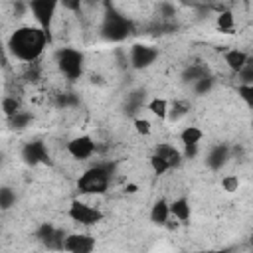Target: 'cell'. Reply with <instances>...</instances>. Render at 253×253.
<instances>
[{
    "instance_id": "obj_1",
    "label": "cell",
    "mask_w": 253,
    "mask_h": 253,
    "mask_svg": "<svg viewBox=\"0 0 253 253\" xmlns=\"http://www.w3.org/2000/svg\"><path fill=\"white\" fill-rule=\"evenodd\" d=\"M47 43H51V38H47V34L43 30H40L38 26H32V24L16 28L6 42L10 55L28 65L36 63L43 55Z\"/></svg>"
},
{
    "instance_id": "obj_2",
    "label": "cell",
    "mask_w": 253,
    "mask_h": 253,
    "mask_svg": "<svg viewBox=\"0 0 253 253\" xmlns=\"http://www.w3.org/2000/svg\"><path fill=\"white\" fill-rule=\"evenodd\" d=\"M109 184H111V168L105 164H95L87 168L75 182L79 194H87V196L105 194L109 190Z\"/></svg>"
},
{
    "instance_id": "obj_3",
    "label": "cell",
    "mask_w": 253,
    "mask_h": 253,
    "mask_svg": "<svg viewBox=\"0 0 253 253\" xmlns=\"http://www.w3.org/2000/svg\"><path fill=\"white\" fill-rule=\"evenodd\" d=\"M55 63H57V69L59 73L69 79V81H75L81 77L83 73V53L79 49H73V47H61L57 53H55Z\"/></svg>"
},
{
    "instance_id": "obj_4",
    "label": "cell",
    "mask_w": 253,
    "mask_h": 253,
    "mask_svg": "<svg viewBox=\"0 0 253 253\" xmlns=\"http://www.w3.org/2000/svg\"><path fill=\"white\" fill-rule=\"evenodd\" d=\"M59 4L53 0H32L28 4V10L32 12L36 26L40 30H43L47 34V38H51V28L55 22V12H57Z\"/></svg>"
},
{
    "instance_id": "obj_5",
    "label": "cell",
    "mask_w": 253,
    "mask_h": 253,
    "mask_svg": "<svg viewBox=\"0 0 253 253\" xmlns=\"http://www.w3.org/2000/svg\"><path fill=\"white\" fill-rule=\"evenodd\" d=\"M67 217L73 223H79L83 227H93L103 221V211L91 204H85L81 200H73L67 208Z\"/></svg>"
},
{
    "instance_id": "obj_6",
    "label": "cell",
    "mask_w": 253,
    "mask_h": 253,
    "mask_svg": "<svg viewBox=\"0 0 253 253\" xmlns=\"http://www.w3.org/2000/svg\"><path fill=\"white\" fill-rule=\"evenodd\" d=\"M101 32L107 40H113V42H121L125 40L130 32H132V24L126 16L123 14H117V12H111L105 16L103 20V26H101Z\"/></svg>"
},
{
    "instance_id": "obj_7",
    "label": "cell",
    "mask_w": 253,
    "mask_h": 253,
    "mask_svg": "<svg viewBox=\"0 0 253 253\" xmlns=\"http://www.w3.org/2000/svg\"><path fill=\"white\" fill-rule=\"evenodd\" d=\"M65 150L75 160H89L97 150V142L89 134H79V136H73L65 144Z\"/></svg>"
},
{
    "instance_id": "obj_8",
    "label": "cell",
    "mask_w": 253,
    "mask_h": 253,
    "mask_svg": "<svg viewBox=\"0 0 253 253\" xmlns=\"http://www.w3.org/2000/svg\"><path fill=\"white\" fill-rule=\"evenodd\" d=\"M95 237L89 233H67L63 239V251L65 253H93L95 251Z\"/></svg>"
},
{
    "instance_id": "obj_9",
    "label": "cell",
    "mask_w": 253,
    "mask_h": 253,
    "mask_svg": "<svg viewBox=\"0 0 253 253\" xmlns=\"http://www.w3.org/2000/svg\"><path fill=\"white\" fill-rule=\"evenodd\" d=\"M158 57V49L152 47V45H144V43H134L130 47V53H128V61L134 69H146L150 67Z\"/></svg>"
},
{
    "instance_id": "obj_10",
    "label": "cell",
    "mask_w": 253,
    "mask_h": 253,
    "mask_svg": "<svg viewBox=\"0 0 253 253\" xmlns=\"http://www.w3.org/2000/svg\"><path fill=\"white\" fill-rule=\"evenodd\" d=\"M38 239L51 251H63V239H65V233L49 223H43L40 229H38Z\"/></svg>"
},
{
    "instance_id": "obj_11",
    "label": "cell",
    "mask_w": 253,
    "mask_h": 253,
    "mask_svg": "<svg viewBox=\"0 0 253 253\" xmlns=\"http://www.w3.org/2000/svg\"><path fill=\"white\" fill-rule=\"evenodd\" d=\"M22 158L26 164H47L49 162V154H47V148L43 142L40 140H34V142H26L24 148H22Z\"/></svg>"
},
{
    "instance_id": "obj_12",
    "label": "cell",
    "mask_w": 253,
    "mask_h": 253,
    "mask_svg": "<svg viewBox=\"0 0 253 253\" xmlns=\"http://www.w3.org/2000/svg\"><path fill=\"white\" fill-rule=\"evenodd\" d=\"M154 154L156 156H160L164 162H166V166L172 170V168H178L180 164H182V160H184V154L174 146V144H168V142H158L156 146H154Z\"/></svg>"
},
{
    "instance_id": "obj_13",
    "label": "cell",
    "mask_w": 253,
    "mask_h": 253,
    "mask_svg": "<svg viewBox=\"0 0 253 253\" xmlns=\"http://www.w3.org/2000/svg\"><path fill=\"white\" fill-rule=\"evenodd\" d=\"M168 210H170V217L176 219L178 223H188L192 217V206L186 196H180L168 202Z\"/></svg>"
},
{
    "instance_id": "obj_14",
    "label": "cell",
    "mask_w": 253,
    "mask_h": 253,
    "mask_svg": "<svg viewBox=\"0 0 253 253\" xmlns=\"http://www.w3.org/2000/svg\"><path fill=\"white\" fill-rule=\"evenodd\" d=\"M223 61H225V65H227V69L233 73V75H237L249 61H251V55L247 53V51H243V49H237V47H233V49H227V51H223Z\"/></svg>"
},
{
    "instance_id": "obj_15",
    "label": "cell",
    "mask_w": 253,
    "mask_h": 253,
    "mask_svg": "<svg viewBox=\"0 0 253 253\" xmlns=\"http://www.w3.org/2000/svg\"><path fill=\"white\" fill-rule=\"evenodd\" d=\"M170 219L172 217H170V210H168V200L158 198L150 208V221L154 225H166Z\"/></svg>"
},
{
    "instance_id": "obj_16",
    "label": "cell",
    "mask_w": 253,
    "mask_h": 253,
    "mask_svg": "<svg viewBox=\"0 0 253 253\" xmlns=\"http://www.w3.org/2000/svg\"><path fill=\"white\" fill-rule=\"evenodd\" d=\"M229 158V148L223 146V144H217L213 148H210L208 156H206V164L211 168V170H219Z\"/></svg>"
},
{
    "instance_id": "obj_17",
    "label": "cell",
    "mask_w": 253,
    "mask_h": 253,
    "mask_svg": "<svg viewBox=\"0 0 253 253\" xmlns=\"http://www.w3.org/2000/svg\"><path fill=\"white\" fill-rule=\"evenodd\" d=\"M180 142L186 146V148H194V146H198L200 142H202V138H204V130L200 128V126H194V125H190V126H184L182 130H180Z\"/></svg>"
},
{
    "instance_id": "obj_18",
    "label": "cell",
    "mask_w": 253,
    "mask_h": 253,
    "mask_svg": "<svg viewBox=\"0 0 253 253\" xmlns=\"http://www.w3.org/2000/svg\"><path fill=\"white\" fill-rule=\"evenodd\" d=\"M215 28L221 32V34H233L235 30V16L231 10H221L217 14V20H215Z\"/></svg>"
},
{
    "instance_id": "obj_19",
    "label": "cell",
    "mask_w": 253,
    "mask_h": 253,
    "mask_svg": "<svg viewBox=\"0 0 253 253\" xmlns=\"http://www.w3.org/2000/svg\"><path fill=\"white\" fill-rule=\"evenodd\" d=\"M146 109L154 115V117H158L160 121H164L166 117H168V109H170V103L164 99V97H152L148 103H146Z\"/></svg>"
},
{
    "instance_id": "obj_20",
    "label": "cell",
    "mask_w": 253,
    "mask_h": 253,
    "mask_svg": "<svg viewBox=\"0 0 253 253\" xmlns=\"http://www.w3.org/2000/svg\"><path fill=\"white\" fill-rule=\"evenodd\" d=\"M20 111H22V105H20V99H18L16 95H6V97L2 99V113H4L8 119L16 117Z\"/></svg>"
},
{
    "instance_id": "obj_21",
    "label": "cell",
    "mask_w": 253,
    "mask_h": 253,
    "mask_svg": "<svg viewBox=\"0 0 253 253\" xmlns=\"http://www.w3.org/2000/svg\"><path fill=\"white\" fill-rule=\"evenodd\" d=\"M188 111H190V105H188L186 101H174V103L170 105V109H168V117H166V119H170L172 123H176V121H180L182 117H186Z\"/></svg>"
},
{
    "instance_id": "obj_22",
    "label": "cell",
    "mask_w": 253,
    "mask_h": 253,
    "mask_svg": "<svg viewBox=\"0 0 253 253\" xmlns=\"http://www.w3.org/2000/svg\"><path fill=\"white\" fill-rule=\"evenodd\" d=\"M132 126H134V132L138 136H150L152 134V123L148 119H144V117H134Z\"/></svg>"
},
{
    "instance_id": "obj_23",
    "label": "cell",
    "mask_w": 253,
    "mask_h": 253,
    "mask_svg": "<svg viewBox=\"0 0 253 253\" xmlns=\"http://www.w3.org/2000/svg\"><path fill=\"white\" fill-rule=\"evenodd\" d=\"M14 204H16V192L12 188H8V186H2L0 188V208L2 210H8Z\"/></svg>"
},
{
    "instance_id": "obj_24",
    "label": "cell",
    "mask_w": 253,
    "mask_h": 253,
    "mask_svg": "<svg viewBox=\"0 0 253 253\" xmlns=\"http://www.w3.org/2000/svg\"><path fill=\"white\" fill-rule=\"evenodd\" d=\"M148 164H150V170H152L156 176H164V174L170 170V168L166 166V162H164L160 156H156L154 152L150 154V158H148Z\"/></svg>"
},
{
    "instance_id": "obj_25",
    "label": "cell",
    "mask_w": 253,
    "mask_h": 253,
    "mask_svg": "<svg viewBox=\"0 0 253 253\" xmlns=\"http://www.w3.org/2000/svg\"><path fill=\"white\" fill-rule=\"evenodd\" d=\"M239 186H241V180H239V176H235V174H225V176L221 178V188H223L227 194L237 192Z\"/></svg>"
},
{
    "instance_id": "obj_26",
    "label": "cell",
    "mask_w": 253,
    "mask_h": 253,
    "mask_svg": "<svg viewBox=\"0 0 253 253\" xmlns=\"http://www.w3.org/2000/svg\"><path fill=\"white\" fill-rule=\"evenodd\" d=\"M237 97L247 105L253 107V85H237Z\"/></svg>"
},
{
    "instance_id": "obj_27",
    "label": "cell",
    "mask_w": 253,
    "mask_h": 253,
    "mask_svg": "<svg viewBox=\"0 0 253 253\" xmlns=\"http://www.w3.org/2000/svg\"><path fill=\"white\" fill-rule=\"evenodd\" d=\"M194 81H196L194 89H196V93H200V95L208 93V91L211 89V85H213V79L208 77V75H202V77H198V79H194Z\"/></svg>"
},
{
    "instance_id": "obj_28",
    "label": "cell",
    "mask_w": 253,
    "mask_h": 253,
    "mask_svg": "<svg viewBox=\"0 0 253 253\" xmlns=\"http://www.w3.org/2000/svg\"><path fill=\"white\" fill-rule=\"evenodd\" d=\"M10 123L14 125V128H24V126L30 123V115H28V113H24V111H20L16 117H12V119H10Z\"/></svg>"
},
{
    "instance_id": "obj_29",
    "label": "cell",
    "mask_w": 253,
    "mask_h": 253,
    "mask_svg": "<svg viewBox=\"0 0 253 253\" xmlns=\"http://www.w3.org/2000/svg\"><path fill=\"white\" fill-rule=\"evenodd\" d=\"M125 192H126V194H136V192H138V186H136V184H126V186H125Z\"/></svg>"
},
{
    "instance_id": "obj_30",
    "label": "cell",
    "mask_w": 253,
    "mask_h": 253,
    "mask_svg": "<svg viewBox=\"0 0 253 253\" xmlns=\"http://www.w3.org/2000/svg\"><path fill=\"white\" fill-rule=\"evenodd\" d=\"M198 253H225V251H198Z\"/></svg>"
}]
</instances>
